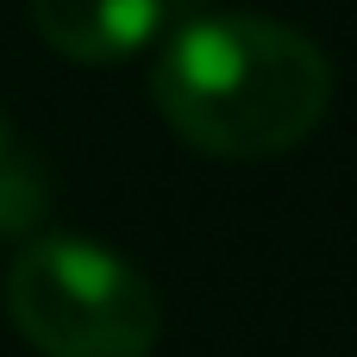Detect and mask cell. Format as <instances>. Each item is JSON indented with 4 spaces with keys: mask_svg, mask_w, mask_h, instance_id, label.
I'll return each instance as SVG.
<instances>
[{
    "mask_svg": "<svg viewBox=\"0 0 357 357\" xmlns=\"http://www.w3.org/2000/svg\"><path fill=\"white\" fill-rule=\"evenodd\" d=\"M44 176L19 157V151H6L0 157V232L13 238V232H31L38 220H44Z\"/></svg>",
    "mask_w": 357,
    "mask_h": 357,
    "instance_id": "277c9868",
    "label": "cell"
},
{
    "mask_svg": "<svg viewBox=\"0 0 357 357\" xmlns=\"http://www.w3.org/2000/svg\"><path fill=\"white\" fill-rule=\"evenodd\" d=\"M169 0H31L38 38L69 63H126L163 38Z\"/></svg>",
    "mask_w": 357,
    "mask_h": 357,
    "instance_id": "3957f363",
    "label": "cell"
},
{
    "mask_svg": "<svg viewBox=\"0 0 357 357\" xmlns=\"http://www.w3.org/2000/svg\"><path fill=\"white\" fill-rule=\"evenodd\" d=\"M6 151H13V132H6V119H0V157H6Z\"/></svg>",
    "mask_w": 357,
    "mask_h": 357,
    "instance_id": "5b68a950",
    "label": "cell"
},
{
    "mask_svg": "<svg viewBox=\"0 0 357 357\" xmlns=\"http://www.w3.org/2000/svg\"><path fill=\"white\" fill-rule=\"evenodd\" d=\"M6 320L44 357H151L163 301L151 276L94 238H31L6 264Z\"/></svg>",
    "mask_w": 357,
    "mask_h": 357,
    "instance_id": "7a4b0ae2",
    "label": "cell"
},
{
    "mask_svg": "<svg viewBox=\"0 0 357 357\" xmlns=\"http://www.w3.org/2000/svg\"><path fill=\"white\" fill-rule=\"evenodd\" d=\"M151 100L163 126L232 163H264L307 144L333 107L326 50L264 13H195L157 38Z\"/></svg>",
    "mask_w": 357,
    "mask_h": 357,
    "instance_id": "6da1fadb",
    "label": "cell"
}]
</instances>
